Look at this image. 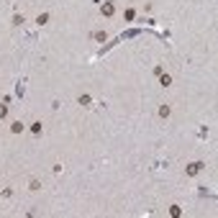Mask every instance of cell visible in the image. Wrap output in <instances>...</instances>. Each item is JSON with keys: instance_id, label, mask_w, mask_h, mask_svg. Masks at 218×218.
I'll use <instances>...</instances> for the list:
<instances>
[{"instance_id": "obj_1", "label": "cell", "mask_w": 218, "mask_h": 218, "mask_svg": "<svg viewBox=\"0 0 218 218\" xmlns=\"http://www.w3.org/2000/svg\"><path fill=\"white\" fill-rule=\"evenodd\" d=\"M100 13H103V16H105V18H111V16H113V13H115V5L111 3V0H105V3H103V8H100Z\"/></svg>"}, {"instance_id": "obj_2", "label": "cell", "mask_w": 218, "mask_h": 218, "mask_svg": "<svg viewBox=\"0 0 218 218\" xmlns=\"http://www.w3.org/2000/svg\"><path fill=\"white\" fill-rule=\"evenodd\" d=\"M203 169V162H193V164H187V174H198Z\"/></svg>"}, {"instance_id": "obj_3", "label": "cell", "mask_w": 218, "mask_h": 218, "mask_svg": "<svg viewBox=\"0 0 218 218\" xmlns=\"http://www.w3.org/2000/svg\"><path fill=\"white\" fill-rule=\"evenodd\" d=\"M10 131H13V134H21V131H23V123H18V121H16V123L10 126Z\"/></svg>"}, {"instance_id": "obj_4", "label": "cell", "mask_w": 218, "mask_h": 218, "mask_svg": "<svg viewBox=\"0 0 218 218\" xmlns=\"http://www.w3.org/2000/svg\"><path fill=\"white\" fill-rule=\"evenodd\" d=\"M159 115H162V118H167V115H169V105H162V108H159Z\"/></svg>"}, {"instance_id": "obj_5", "label": "cell", "mask_w": 218, "mask_h": 218, "mask_svg": "<svg viewBox=\"0 0 218 218\" xmlns=\"http://www.w3.org/2000/svg\"><path fill=\"white\" fill-rule=\"evenodd\" d=\"M105 39H108L105 31H98V33H95V41H105Z\"/></svg>"}, {"instance_id": "obj_6", "label": "cell", "mask_w": 218, "mask_h": 218, "mask_svg": "<svg viewBox=\"0 0 218 218\" xmlns=\"http://www.w3.org/2000/svg\"><path fill=\"white\" fill-rule=\"evenodd\" d=\"M80 105H90V95H80Z\"/></svg>"}, {"instance_id": "obj_7", "label": "cell", "mask_w": 218, "mask_h": 218, "mask_svg": "<svg viewBox=\"0 0 218 218\" xmlns=\"http://www.w3.org/2000/svg\"><path fill=\"white\" fill-rule=\"evenodd\" d=\"M31 131H33V134H41V123H39V121L31 123Z\"/></svg>"}, {"instance_id": "obj_8", "label": "cell", "mask_w": 218, "mask_h": 218, "mask_svg": "<svg viewBox=\"0 0 218 218\" xmlns=\"http://www.w3.org/2000/svg\"><path fill=\"white\" fill-rule=\"evenodd\" d=\"M159 77H162V85L167 87V85H172V80H169V75H159Z\"/></svg>"}, {"instance_id": "obj_9", "label": "cell", "mask_w": 218, "mask_h": 218, "mask_svg": "<svg viewBox=\"0 0 218 218\" xmlns=\"http://www.w3.org/2000/svg\"><path fill=\"white\" fill-rule=\"evenodd\" d=\"M8 115V108H5V103H0V118H5Z\"/></svg>"}, {"instance_id": "obj_10", "label": "cell", "mask_w": 218, "mask_h": 218, "mask_svg": "<svg viewBox=\"0 0 218 218\" xmlns=\"http://www.w3.org/2000/svg\"><path fill=\"white\" fill-rule=\"evenodd\" d=\"M46 21H49V16H46V13H44V16H39V21H36V23H39V26H44V23H46Z\"/></svg>"}]
</instances>
